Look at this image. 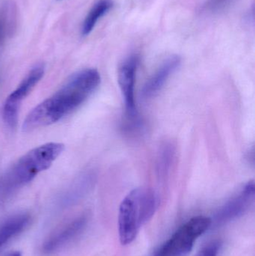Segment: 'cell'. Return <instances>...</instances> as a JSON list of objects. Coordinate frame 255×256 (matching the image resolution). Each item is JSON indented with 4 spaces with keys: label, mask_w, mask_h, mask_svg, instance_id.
I'll list each match as a JSON object with an SVG mask.
<instances>
[{
    "label": "cell",
    "mask_w": 255,
    "mask_h": 256,
    "mask_svg": "<svg viewBox=\"0 0 255 256\" xmlns=\"http://www.w3.org/2000/svg\"><path fill=\"white\" fill-rule=\"evenodd\" d=\"M98 70L85 69L73 74L55 94L28 114L22 124L25 132L58 122L85 103L100 85Z\"/></svg>",
    "instance_id": "obj_1"
},
{
    "label": "cell",
    "mask_w": 255,
    "mask_h": 256,
    "mask_svg": "<svg viewBox=\"0 0 255 256\" xmlns=\"http://www.w3.org/2000/svg\"><path fill=\"white\" fill-rule=\"evenodd\" d=\"M157 208V195L149 188H136L126 196L118 212L121 244H130L136 238L142 227L154 216Z\"/></svg>",
    "instance_id": "obj_2"
},
{
    "label": "cell",
    "mask_w": 255,
    "mask_h": 256,
    "mask_svg": "<svg viewBox=\"0 0 255 256\" xmlns=\"http://www.w3.org/2000/svg\"><path fill=\"white\" fill-rule=\"evenodd\" d=\"M64 149L61 143L49 142L27 152L12 167L10 182L15 186L29 183L39 173L48 170Z\"/></svg>",
    "instance_id": "obj_3"
},
{
    "label": "cell",
    "mask_w": 255,
    "mask_h": 256,
    "mask_svg": "<svg viewBox=\"0 0 255 256\" xmlns=\"http://www.w3.org/2000/svg\"><path fill=\"white\" fill-rule=\"evenodd\" d=\"M212 224L213 220L208 216L191 218L180 226L152 256H187L197 239L209 230Z\"/></svg>",
    "instance_id": "obj_4"
},
{
    "label": "cell",
    "mask_w": 255,
    "mask_h": 256,
    "mask_svg": "<svg viewBox=\"0 0 255 256\" xmlns=\"http://www.w3.org/2000/svg\"><path fill=\"white\" fill-rule=\"evenodd\" d=\"M44 73V64H38L34 66L22 80L17 88L6 99L3 106L2 116L4 122L9 128L16 127L21 103L38 84Z\"/></svg>",
    "instance_id": "obj_5"
},
{
    "label": "cell",
    "mask_w": 255,
    "mask_h": 256,
    "mask_svg": "<svg viewBox=\"0 0 255 256\" xmlns=\"http://www.w3.org/2000/svg\"><path fill=\"white\" fill-rule=\"evenodd\" d=\"M255 198V183L252 180L246 184L219 210L216 215V224L221 225L243 216L253 206Z\"/></svg>",
    "instance_id": "obj_6"
},
{
    "label": "cell",
    "mask_w": 255,
    "mask_h": 256,
    "mask_svg": "<svg viewBox=\"0 0 255 256\" xmlns=\"http://www.w3.org/2000/svg\"><path fill=\"white\" fill-rule=\"evenodd\" d=\"M139 64V57L130 56L121 64L118 70V85L125 104L126 114L130 120L137 118L136 102H135V81L136 70Z\"/></svg>",
    "instance_id": "obj_7"
},
{
    "label": "cell",
    "mask_w": 255,
    "mask_h": 256,
    "mask_svg": "<svg viewBox=\"0 0 255 256\" xmlns=\"http://www.w3.org/2000/svg\"><path fill=\"white\" fill-rule=\"evenodd\" d=\"M87 222L86 216H81L64 224L46 239L42 246V252L48 255L62 249L84 231Z\"/></svg>",
    "instance_id": "obj_8"
},
{
    "label": "cell",
    "mask_w": 255,
    "mask_h": 256,
    "mask_svg": "<svg viewBox=\"0 0 255 256\" xmlns=\"http://www.w3.org/2000/svg\"><path fill=\"white\" fill-rule=\"evenodd\" d=\"M181 63V58L177 55L171 56L166 58L144 86L142 90L144 97L148 98L157 94L170 76L178 70Z\"/></svg>",
    "instance_id": "obj_9"
},
{
    "label": "cell",
    "mask_w": 255,
    "mask_h": 256,
    "mask_svg": "<svg viewBox=\"0 0 255 256\" xmlns=\"http://www.w3.org/2000/svg\"><path fill=\"white\" fill-rule=\"evenodd\" d=\"M29 222V215L19 214L7 218L0 224V254L10 240L27 228Z\"/></svg>",
    "instance_id": "obj_10"
},
{
    "label": "cell",
    "mask_w": 255,
    "mask_h": 256,
    "mask_svg": "<svg viewBox=\"0 0 255 256\" xmlns=\"http://www.w3.org/2000/svg\"><path fill=\"white\" fill-rule=\"evenodd\" d=\"M112 0H98L85 16L82 26V34L88 36L94 30L99 20L101 19L113 7Z\"/></svg>",
    "instance_id": "obj_11"
},
{
    "label": "cell",
    "mask_w": 255,
    "mask_h": 256,
    "mask_svg": "<svg viewBox=\"0 0 255 256\" xmlns=\"http://www.w3.org/2000/svg\"><path fill=\"white\" fill-rule=\"evenodd\" d=\"M16 10L12 4L0 8V46L13 34L16 28Z\"/></svg>",
    "instance_id": "obj_12"
},
{
    "label": "cell",
    "mask_w": 255,
    "mask_h": 256,
    "mask_svg": "<svg viewBox=\"0 0 255 256\" xmlns=\"http://www.w3.org/2000/svg\"><path fill=\"white\" fill-rule=\"evenodd\" d=\"M235 0H207L204 10L208 13L217 14L226 10Z\"/></svg>",
    "instance_id": "obj_13"
},
{
    "label": "cell",
    "mask_w": 255,
    "mask_h": 256,
    "mask_svg": "<svg viewBox=\"0 0 255 256\" xmlns=\"http://www.w3.org/2000/svg\"><path fill=\"white\" fill-rule=\"evenodd\" d=\"M220 248L218 242H212L202 248L196 256H218Z\"/></svg>",
    "instance_id": "obj_14"
},
{
    "label": "cell",
    "mask_w": 255,
    "mask_h": 256,
    "mask_svg": "<svg viewBox=\"0 0 255 256\" xmlns=\"http://www.w3.org/2000/svg\"><path fill=\"white\" fill-rule=\"evenodd\" d=\"M7 256H22L20 252H13L11 254H8Z\"/></svg>",
    "instance_id": "obj_15"
}]
</instances>
